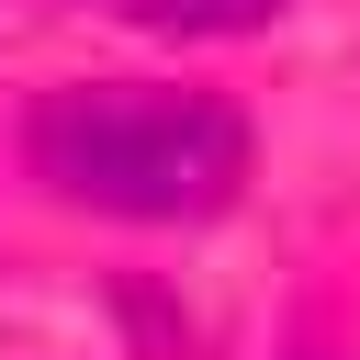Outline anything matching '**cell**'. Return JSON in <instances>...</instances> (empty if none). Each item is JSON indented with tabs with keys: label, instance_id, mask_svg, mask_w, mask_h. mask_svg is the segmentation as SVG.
Returning a JSON list of instances; mask_svg holds the SVG:
<instances>
[{
	"label": "cell",
	"instance_id": "obj_1",
	"mask_svg": "<svg viewBox=\"0 0 360 360\" xmlns=\"http://www.w3.org/2000/svg\"><path fill=\"white\" fill-rule=\"evenodd\" d=\"M22 158L56 202L112 214V225H202L248 180V124L202 90L158 79H68L34 101Z\"/></svg>",
	"mask_w": 360,
	"mask_h": 360
},
{
	"label": "cell",
	"instance_id": "obj_2",
	"mask_svg": "<svg viewBox=\"0 0 360 360\" xmlns=\"http://www.w3.org/2000/svg\"><path fill=\"white\" fill-rule=\"evenodd\" d=\"M101 11H124V22H146V34H248V22H270L281 0H101Z\"/></svg>",
	"mask_w": 360,
	"mask_h": 360
}]
</instances>
